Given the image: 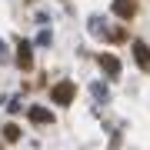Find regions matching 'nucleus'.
Instances as JSON below:
<instances>
[{
    "mask_svg": "<svg viewBox=\"0 0 150 150\" xmlns=\"http://www.w3.org/2000/svg\"><path fill=\"white\" fill-rule=\"evenodd\" d=\"M70 97H74V83L64 80V83L54 87V100H57V103H70Z\"/></svg>",
    "mask_w": 150,
    "mask_h": 150,
    "instance_id": "nucleus-1",
    "label": "nucleus"
},
{
    "mask_svg": "<svg viewBox=\"0 0 150 150\" xmlns=\"http://www.w3.org/2000/svg\"><path fill=\"white\" fill-rule=\"evenodd\" d=\"M134 57H137L140 67H150V50H147V43H134Z\"/></svg>",
    "mask_w": 150,
    "mask_h": 150,
    "instance_id": "nucleus-2",
    "label": "nucleus"
},
{
    "mask_svg": "<svg viewBox=\"0 0 150 150\" xmlns=\"http://www.w3.org/2000/svg\"><path fill=\"white\" fill-rule=\"evenodd\" d=\"M30 120H33V123H50L54 117H50V110H43V107H33V110H30Z\"/></svg>",
    "mask_w": 150,
    "mask_h": 150,
    "instance_id": "nucleus-3",
    "label": "nucleus"
},
{
    "mask_svg": "<svg viewBox=\"0 0 150 150\" xmlns=\"http://www.w3.org/2000/svg\"><path fill=\"white\" fill-rule=\"evenodd\" d=\"M100 67H107L110 74H117V70H120V60H117V57H110V54H103V57H100Z\"/></svg>",
    "mask_w": 150,
    "mask_h": 150,
    "instance_id": "nucleus-4",
    "label": "nucleus"
},
{
    "mask_svg": "<svg viewBox=\"0 0 150 150\" xmlns=\"http://www.w3.org/2000/svg\"><path fill=\"white\" fill-rule=\"evenodd\" d=\"M17 60H20L23 67H30V47H27V43H20V50H17Z\"/></svg>",
    "mask_w": 150,
    "mask_h": 150,
    "instance_id": "nucleus-5",
    "label": "nucleus"
},
{
    "mask_svg": "<svg viewBox=\"0 0 150 150\" xmlns=\"http://www.w3.org/2000/svg\"><path fill=\"white\" fill-rule=\"evenodd\" d=\"M4 137H7V140H17V137H20V130H17V127H13V123H10V127H7V130H4Z\"/></svg>",
    "mask_w": 150,
    "mask_h": 150,
    "instance_id": "nucleus-6",
    "label": "nucleus"
}]
</instances>
